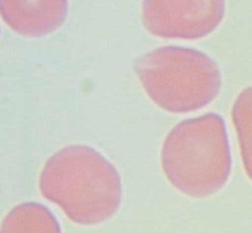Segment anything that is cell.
<instances>
[{"mask_svg": "<svg viewBox=\"0 0 252 233\" xmlns=\"http://www.w3.org/2000/svg\"><path fill=\"white\" fill-rule=\"evenodd\" d=\"M0 11L10 27L25 37H42L63 25L68 0H0Z\"/></svg>", "mask_w": 252, "mask_h": 233, "instance_id": "5", "label": "cell"}, {"mask_svg": "<svg viewBox=\"0 0 252 233\" xmlns=\"http://www.w3.org/2000/svg\"><path fill=\"white\" fill-rule=\"evenodd\" d=\"M225 0H143L142 22L160 39H199L223 21Z\"/></svg>", "mask_w": 252, "mask_h": 233, "instance_id": "4", "label": "cell"}, {"mask_svg": "<svg viewBox=\"0 0 252 233\" xmlns=\"http://www.w3.org/2000/svg\"><path fill=\"white\" fill-rule=\"evenodd\" d=\"M233 120L238 130L241 155L245 162L246 173L250 177L251 165V88L240 94L233 109Z\"/></svg>", "mask_w": 252, "mask_h": 233, "instance_id": "7", "label": "cell"}, {"mask_svg": "<svg viewBox=\"0 0 252 233\" xmlns=\"http://www.w3.org/2000/svg\"><path fill=\"white\" fill-rule=\"evenodd\" d=\"M5 221L9 232H61L57 219L47 207L27 202L11 211Z\"/></svg>", "mask_w": 252, "mask_h": 233, "instance_id": "6", "label": "cell"}, {"mask_svg": "<svg viewBox=\"0 0 252 233\" xmlns=\"http://www.w3.org/2000/svg\"><path fill=\"white\" fill-rule=\"evenodd\" d=\"M38 185L44 199L83 226L108 221L122 201L117 169L89 146H68L54 153L42 168Z\"/></svg>", "mask_w": 252, "mask_h": 233, "instance_id": "1", "label": "cell"}, {"mask_svg": "<svg viewBox=\"0 0 252 233\" xmlns=\"http://www.w3.org/2000/svg\"><path fill=\"white\" fill-rule=\"evenodd\" d=\"M161 168L170 184L193 199L220 192L231 174L225 121L209 113L177 123L162 145Z\"/></svg>", "mask_w": 252, "mask_h": 233, "instance_id": "2", "label": "cell"}, {"mask_svg": "<svg viewBox=\"0 0 252 233\" xmlns=\"http://www.w3.org/2000/svg\"><path fill=\"white\" fill-rule=\"evenodd\" d=\"M134 72L153 103L172 114L209 105L221 88L216 61L196 48L159 47L135 61Z\"/></svg>", "mask_w": 252, "mask_h": 233, "instance_id": "3", "label": "cell"}]
</instances>
